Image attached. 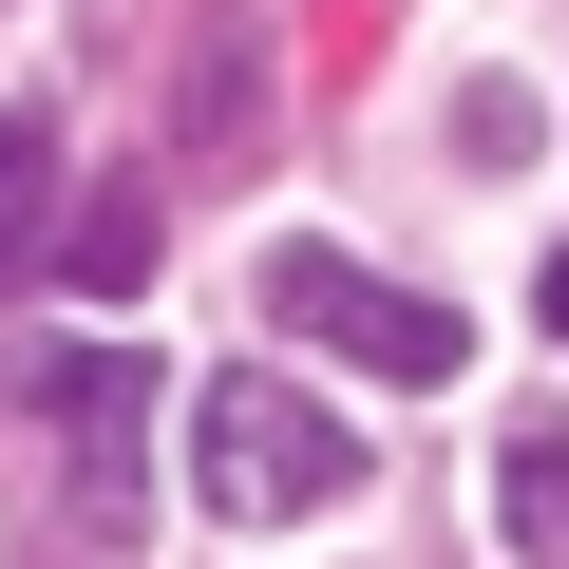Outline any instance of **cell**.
Returning a JSON list of instances; mask_svg holds the SVG:
<instances>
[{"label": "cell", "instance_id": "6da1fadb", "mask_svg": "<svg viewBox=\"0 0 569 569\" xmlns=\"http://www.w3.org/2000/svg\"><path fill=\"white\" fill-rule=\"evenodd\" d=\"M190 493H209L228 531H305V512L361 493V437H342L323 399H284V380H209V399H190Z\"/></svg>", "mask_w": 569, "mask_h": 569}, {"label": "cell", "instance_id": "7a4b0ae2", "mask_svg": "<svg viewBox=\"0 0 569 569\" xmlns=\"http://www.w3.org/2000/svg\"><path fill=\"white\" fill-rule=\"evenodd\" d=\"M20 418L58 437V512L114 550L152 512V361L133 342H77V361H20Z\"/></svg>", "mask_w": 569, "mask_h": 569}, {"label": "cell", "instance_id": "3957f363", "mask_svg": "<svg viewBox=\"0 0 569 569\" xmlns=\"http://www.w3.org/2000/svg\"><path fill=\"white\" fill-rule=\"evenodd\" d=\"M266 323H305L361 380H456V305H418V284H380L342 247H266Z\"/></svg>", "mask_w": 569, "mask_h": 569}, {"label": "cell", "instance_id": "277c9868", "mask_svg": "<svg viewBox=\"0 0 569 569\" xmlns=\"http://www.w3.org/2000/svg\"><path fill=\"white\" fill-rule=\"evenodd\" d=\"M493 512H512V569H569V418H512Z\"/></svg>", "mask_w": 569, "mask_h": 569}, {"label": "cell", "instance_id": "5b68a950", "mask_svg": "<svg viewBox=\"0 0 569 569\" xmlns=\"http://www.w3.org/2000/svg\"><path fill=\"white\" fill-rule=\"evenodd\" d=\"M39 228H58V133H39V114H0V284L39 266Z\"/></svg>", "mask_w": 569, "mask_h": 569}, {"label": "cell", "instance_id": "8992f818", "mask_svg": "<svg viewBox=\"0 0 569 569\" xmlns=\"http://www.w3.org/2000/svg\"><path fill=\"white\" fill-rule=\"evenodd\" d=\"M77 266L133 284V266H152V190H96V209H77Z\"/></svg>", "mask_w": 569, "mask_h": 569}, {"label": "cell", "instance_id": "52a82bcc", "mask_svg": "<svg viewBox=\"0 0 569 569\" xmlns=\"http://www.w3.org/2000/svg\"><path fill=\"white\" fill-rule=\"evenodd\" d=\"M456 152H475V171H512V152H531V96H512V77H475V96H456Z\"/></svg>", "mask_w": 569, "mask_h": 569}, {"label": "cell", "instance_id": "ba28073f", "mask_svg": "<svg viewBox=\"0 0 569 569\" xmlns=\"http://www.w3.org/2000/svg\"><path fill=\"white\" fill-rule=\"evenodd\" d=\"M531 305H550V342H569V247H550V284H531Z\"/></svg>", "mask_w": 569, "mask_h": 569}, {"label": "cell", "instance_id": "9c48e42d", "mask_svg": "<svg viewBox=\"0 0 569 569\" xmlns=\"http://www.w3.org/2000/svg\"><path fill=\"white\" fill-rule=\"evenodd\" d=\"M0 20H20V0H0Z\"/></svg>", "mask_w": 569, "mask_h": 569}]
</instances>
